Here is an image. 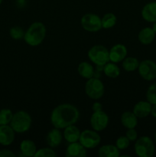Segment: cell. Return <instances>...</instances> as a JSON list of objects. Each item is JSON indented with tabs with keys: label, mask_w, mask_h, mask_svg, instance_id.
I'll list each match as a JSON object with an SVG mask.
<instances>
[{
	"label": "cell",
	"mask_w": 156,
	"mask_h": 157,
	"mask_svg": "<svg viewBox=\"0 0 156 157\" xmlns=\"http://www.w3.org/2000/svg\"><path fill=\"white\" fill-rule=\"evenodd\" d=\"M80 118V111L74 105L62 104L57 106L50 113V123L54 127L61 130L75 124Z\"/></svg>",
	"instance_id": "1"
},
{
	"label": "cell",
	"mask_w": 156,
	"mask_h": 157,
	"mask_svg": "<svg viewBox=\"0 0 156 157\" xmlns=\"http://www.w3.org/2000/svg\"><path fill=\"white\" fill-rule=\"evenodd\" d=\"M47 29L42 22H33L24 32V40L28 45L36 47L44 41L46 37Z\"/></svg>",
	"instance_id": "2"
},
{
	"label": "cell",
	"mask_w": 156,
	"mask_h": 157,
	"mask_svg": "<svg viewBox=\"0 0 156 157\" xmlns=\"http://www.w3.org/2000/svg\"><path fill=\"white\" fill-rule=\"evenodd\" d=\"M32 124V119L31 115L24 110H19L13 113L10 126L15 133H23L31 128Z\"/></svg>",
	"instance_id": "3"
},
{
	"label": "cell",
	"mask_w": 156,
	"mask_h": 157,
	"mask_svg": "<svg viewBox=\"0 0 156 157\" xmlns=\"http://www.w3.org/2000/svg\"><path fill=\"white\" fill-rule=\"evenodd\" d=\"M134 150L138 156L151 157L155 151V147L153 140L149 136H143L136 140Z\"/></svg>",
	"instance_id": "4"
},
{
	"label": "cell",
	"mask_w": 156,
	"mask_h": 157,
	"mask_svg": "<svg viewBox=\"0 0 156 157\" xmlns=\"http://www.w3.org/2000/svg\"><path fill=\"white\" fill-rule=\"evenodd\" d=\"M89 59L96 65L104 66L110 61L109 50L103 45L96 44L93 46L87 53Z\"/></svg>",
	"instance_id": "5"
},
{
	"label": "cell",
	"mask_w": 156,
	"mask_h": 157,
	"mask_svg": "<svg viewBox=\"0 0 156 157\" xmlns=\"http://www.w3.org/2000/svg\"><path fill=\"white\" fill-rule=\"evenodd\" d=\"M105 87L99 78H91L87 80L85 84V92L88 98L92 100H99L102 98Z\"/></svg>",
	"instance_id": "6"
},
{
	"label": "cell",
	"mask_w": 156,
	"mask_h": 157,
	"mask_svg": "<svg viewBox=\"0 0 156 157\" xmlns=\"http://www.w3.org/2000/svg\"><path fill=\"white\" fill-rule=\"evenodd\" d=\"M80 24L83 29L89 32H97L102 29L101 18L96 14L84 15L80 19Z\"/></svg>",
	"instance_id": "7"
},
{
	"label": "cell",
	"mask_w": 156,
	"mask_h": 157,
	"mask_svg": "<svg viewBox=\"0 0 156 157\" xmlns=\"http://www.w3.org/2000/svg\"><path fill=\"white\" fill-rule=\"evenodd\" d=\"M79 142L86 149H94L99 145L101 136L94 130H85L80 133Z\"/></svg>",
	"instance_id": "8"
},
{
	"label": "cell",
	"mask_w": 156,
	"mask_h": 157,
	"mask_svg": "<svg viewBox=\"0 0 156 157\" xmlns=\"http://www.w3.org/2000/svg\"><path fill=\"white\" fill-rule=\"evenodd\" d=\"M138 71L144 80L153 81L156 78V63L151 60H143L139 62Z\"/></svg>",
	"instance_id": "9"
},
{
	"label": "cell",
	"mask_w": 156,
	"mask_h": 157,
	"mask_svg": "<svg viewBox=\"0 0 156 157\" xmlns=\"http://www.w3.org/2000/svg\"><path fill=\"white\" fill-rule=\"evenodd\" d=\"M109 116L103 110L93 112L90 117V126L92 129L96 131H102L107 127L109 124Z\"/></svg>",
	"instance_id": "10"
},
{
	"label": "cell",
	"mask_w": 156,
	"mask_h": 157,
	"mask_svg": "<svg viewBox=\"0 0 156 157\" xmlns=\"http://www.w3.org/2000/svg\"><path fill=\"white\" fill-rule=\"evenodd\" d=\"M128 50L127 48L122 44H116L113 45L109 51L110 61L113 63L122 62L127 57Z\"/></svg>",
	"instance_id": "11"
},
{
	"label": "cell",
	"mask_w": 156,
	"mask_h": 157,
	"mask_svg": "<svg viewBox=\"0 0 156 157\" xmlns=\"http://www.w3.org/2000/svg\"><path fill=\"white\" fill-rule=\"evenodd\" d=\"M15 132L9 125H0V144L9 146L14 142Z\"/></svg>",
	"instance_id": "12"
},
{
	"label": "cell",
	"mask_w": 156,
	"mask_h": 157,
	"mask_svg": "<svg viewBox=\"0 0 156 157\" xmlns=\"http://www.w3.org/2000/svg\"><path fill=\"white\" fill-rule=\"evenodd\" d=\"M66 156L67 157H85L87 156V149L78 141L70 143L66 149Z\"/></svg>",
	"instance_id": "13"
},
{
	"label": "cell",
	"mask_w": 156,
	"mask_h": 157,
	"mask_svg": "<svg viewBox=\"0 0 156 157\" xmlns=\"http://www.w3.org/2000/svg\"><path fill=\"white\" fill-rule=\"evenodd\" d=\"M151 107L148 101H141L135 104L132 112L138 118H145L151 114Z\"/></svg>",
	"instance_id": "14"
},
{
	"label": "cell",
	"mask_w": 156,
	"mask_h": 157,
	"mask_svg": "<svg viewBox=\"0 0 156 157\" xmlns=\"http://www.w3.org/2000/svg\"><path fill=\"white\" fill-rule=\"evenodd\" d=\"M63 134L61 132L60 129L54 127L52 130L48 132L46 137V141L49 147L51 148H56L61 144L63 140Z\"/></svg>",
	"instance_id": "15"
},
{
	"label": "cell",
	"mask_w": 156,
	"mask_h": 157,
	"mask_svg": "<svg viewBox=\"0 0 156 157\" xmlns=\"http://www.w3.org/2000/svg\"><path fill=\"white\" fill-rule=\"evenodd\" d=\"M141 14L145 21L152 23L156 21V1L145 4L142 8Z\"/></svg>",
	"instance_id": "16"
},
{
	"label": "cell",
	"mask_w": 156,
	"mask_h": 157,
	"mask_svg": "<svg viewBox=\"0 0 156 157\" xmlns=\"http://www.w3.org/2000/svg\"><path fill=\"white\" fill-rule=\"evenodd\" d=\"M64 130L63 136H64V138L67 143L70 144V143L78 142L79 141L81 131L74 124L68 126L66 128H64Z\"/></svg>",
	"instance_id": "17"
},
{
	"label": "cell",
	"mask_w": 156,
	"mask_h": 157,
	"mask_svg": "<svg viewBox=\"0 0 156 157\" xmlns=\"http://www.w3.org/2000/svg\"><path fill=\"white\" fill-rule=\"evenodd\" d=\"M155 33L153 29L150 27L143 28L138 35V39L139 42L145 45L151 44L155 38Z\"/></svg>",
	"instance_id": "18"
},
{
	"label": "cell",
	"mask_w": 156,
	"mask_h": 157,
	"mask_svg": "<svg viewBox=\"0 0 156 157\" xmlns=\"http://www.w3.org/2000/svg\"><path fill=\"white\" fill-rule=\"evenodd\" d=\"M121 124L125 128H136L138 125V117L132 111H125L121 116Z\"/></svg>",
	"instance_id": "19"
},
{
	"label": "cell",
	"mask_w": 156,
	"mask_h": 157,
	"mask_svg": "<svg viewBox=\"0 0 156 157\" xmlns=\"http://www.w3.org/2000/svg\"><path fill=\"white\" fill-rule=\"evenodd\" d=\"M37 150H38L35 142L30 140H24L20 144V151L24 156H35Z\"/></svg>",
	"instance_id": "20"
},
{
	"label": "cell",
	"mask_w": 156,
	"mask_h": 157,
	"mask_svg": "<svg viewBox=\"0 0 156 157\" xmlns=\"http://www.w3.org/2000/svg\"><path fill=\"white\" fill-rule=\"evenodd\" d=\"M98 156L99 157H119L120 152L116 146L113 144L103 145L98 150Z\"/></svg>",
	"instance_id": "21"
},
{
	"label": "cell",
	"mask_w": 156,
	"mask_h": 157,
	"mask_svg": "<svg viewBox=\"0 0 156 157\" xmlns=\"http://www.w3.org/2000/svg\"><path fill=\"white\" fill-rule=\"evenodd\" d=\"M94 70L95 68L93 67V65L90 63L87 62V61H83V62L80 63L77 67L78 74L82 78L87 80L91 78H93Z\"/></svg>",
	"instance_id": "22"
},
{
	"label": "cell",
	"mask_w": 156,
	"mask_h": 157,
	"mask_svg": "<svg viewBox=\"0 0 156 157\" xmlns=\"http://www.w3.org/2000/svg\"><path fill=\"white\" fill-rule=\"evenodd\" d=\"M103 73L108 78L115 79V78H118L120 75V68L116 63L109 61L104 65Z\"/></svg>",
	"instance_id": "23"
},
{
	"label": "cell",
	"mask_w": 156,
	"mask_h": 157,
	"mask_svg": "<svg viewBox=\"0 0 156 157\" xmlns=\"http://www.w3.org/2000/svg\"><path fill=\"white\" fill-rule=\"evenodd\" d=\"M139 65V61L135 57H126L123 61H122V68L127 72L135 71L138 70Z\"/></svg>",
	"instance_id": "24"
},
{
	"label": "cell",
	"mask_w": 156,
	"mask_h": 157,
	"mask_svg": "<svg viewBox=\"0 0 156 157\" xmlns=\"http://www.w3.org/2000/svg\"><path fill=\"white\" fill-rule=\"evenodd\" d=\"M117 18L113 13H106L101 18V22H102V28L104 29H110L114 27L116 24Z\"/></svg>",
	"instance_id": "25"
},
{
	"label": "cell",
	"mask_w": 156,
	"mask_h": 157,
	"mask_svg": "<svg viewBox=\"0 0 156 157\" xmlns=\"http://www.w3.org/2000/svg\"><path fill=\"white\" fill-rule=\"evenodd\" d=\"M13 113L9 109H2L0 110V125H9L12 121Z\"/></svg>",
	"instance_id": "26"
},
{
	"label": "cell",
	"mask_w": 156,
	"mask_h": 157,
	"mask_svg": "<svg viewBox=\"0 0 156 157\" xmlns=\"http://www.w3.org/2000/svg\"><path fill=\"white\" fill-rule=\"evenodd\" d=\"M146 100L151 104H156V83L151 84L146 92Z\"/></svg>",
	"instance_id": "27"
},
{
	"label": "cell",
	"mask_w": 156,
	"mask_h": 157,
	"mask_svg": "<svg viewBox=\"0 0 156 157\" xmlns=\"http://www.w3.org/2000/svg\"><path fill=\"white\" fill-rule=\"evenodd\" d=\"M24 31L20 26H14L9 30V35L15 40H21L24 38Z\"/></svg>",
	"instance_id": "28"
},
{
	"label": "cell",
	"mask_w": 156,
	"mask_h": 157,
	"mask_svg": "<svg viewBox=\"0 0 156 157\" xmlns=\"http://www.w3.org/2000/svg\"><path fill=\"white\" fill-rule=\"evenodd\" d=\"M57 156V153L54 151L51 147H44V148L39 149L35 153V157H55Z\"/></svg>",
	"instance_id": "29"
},
{
	"label": "cell",
	"mask_w": 156,
	"mask_h": 157,
	"mask_svg": "<svg viewBox=\"0 0 156 157\" xmlns=\"http://www.w3.org/2000/svg\"><path fill=\"white\" fill-rule=\"evenodd\" d=\"M130 145V141L125 136H121L118 137L116 141V146L119 150H123L128 148Z\"/></svg>",
	"instance_id": "30"
},
{
	"label": "cell",
	"mask_w": 156,
	"mask_h": 157,
	"mask_svg": "<svg viewBox=\"0 0 156 157\" xmlns=\"http://www.w3.org/2000/svg\"><path fill=\"white\" fill-rule=\"evenodd\" d=\"M125 136L129 140L130 142H135L138 139L137 131L135 128L127 129V131L125 132Z\"/></svg>",
	"instance_id": "31"
},
{
	"label": "cell",
	"mask_w": 156,
	"mask_h": 157,
	"mask_svg": "<svg viewBox=\"0 0 156 157\" xmlns=\"http://www.w3.org/2000/svg\"><path fill=\"white\" fill-rule=\"evenodd\" d=\"M15 154L9 150H0V157H15Z\"/></svg>",
	"instance_id": "32"
},
{
	"label": "cell",
	"mask_w": 156,
	"mask_h": 157,
	"mask_svg": "<svg viewBox=\"0 0 156 157\" xmlns=\"http://www.w3.org/2000/svg\"><path fill=\"white\" fill-rule=\"evenodd\" d=\"M92 110H93V112L100 111V110H102V104L99 102H94L93 103V106H92Z\"/></svg>",
	"instance_id": "33"
},
{
	"label": "cell",
	"mask_w": 156,
	"mask_h": 157,
	"mask_svg": "<svg viewBox=\"0 0 156 157\" xmlns=\"http://www.w3.org/2000/svg\"><path fill=\"white\" fill-rule=\"evenodd\" d=\"M16 6L18 8H24L26 6V0H16Z\"/></svg>",
	"instance_id": "34"
},
{
	"label": "cell",
	"mask_w": 156,
	"mask_h": 157,
	"mask_svg": "<svg viewBox=\"0 0 156 157\" xmlns=\"http://www.w3.org/2000/svg\"><path fill=\"white\" fill-rule=\"evenodd\" d=\"M151 114L153 117L156 118V104H154V105H152V107H151Z\"/></svg>",
	"instance_id": "35"
},
{
	"label": "cell",
	"mask_w": 156,
	"mask_h": 157,
	"mask_svg": "<svg viewBox=\"0 0 156 157\" xmlns=\"http://www.w3.org/2000/svg\"><path fill=\"white\" fill-rule=\"evenodd\" d=\"M151 29H153V31H154V33H155V35H156V21L153 22L152 28H151Z\"/></svg>",
	"instance_id": "36"
},
{
	"label": "cell",
	"mask_w": 156,
	"mask_h": 157,
	"mask_svg": "<svg viewBox=\"0 0 156 157\" xmlns=\"http://www.w3.org/2000/svg\"><path fill=\"white\" fill-rule=\"evenodd\" d=\"M154 143H155V144H156V132H155V133H154Z\"/></svg>",
	"instance_id": "37"
},
{
	"label": "cell",
	"mask_w": 156,
	"mask_h": 157,
	"mask_svg": "<svg viewBox=\"0 0 156 157\" xmlns=\"http://www.w3.org/2000/svg\"><path fill=\"white\" fill-rule=\"evenodd\" d=\"M2 1H3V0H0V5L2 4Z\"/></svg>",
	"instance_id": "38"
}]
</instances>
